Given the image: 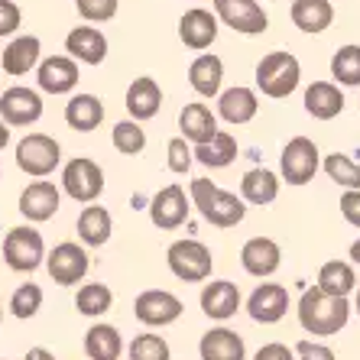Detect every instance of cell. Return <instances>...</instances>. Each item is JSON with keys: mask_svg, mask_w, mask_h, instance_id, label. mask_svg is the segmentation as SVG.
<instances>
[{"mask_svg": "<svg viewBox=\"0 0 360 360\" xmlns=\"http://www.w3.org/2000/svg\"><path fill=\"white\" fill-rule=\"evenodd\" d=\"M351 319V305L347 295H328L319 285L305 289L299 299V325L315 338H331L338 335Z\"/></svg>", "mask_w": 360, "mask_h": 360, "instance_id": "6da1fadb", "label": "cell"}, {"mask_svg": "<svg viewBox=\"0 0 360 360\" xmlns=\"http://www.w3.org/2000/svg\"><path fill=\"white\" fill-rule=\"evenodd\" d=\"M192 205L201 211V218L214 227H237L247 214V201L234 192H224L211 179H195L192 182Z\"/></svg>", "mask_w": 360, "mask_h": 360, "instance_id": "7a4b0ae2", "label": "cell"}, {"mask_svg": "<svg viewBox=\"0 0 360 360\" xmlns=\"http://www.w3.org/2000/svg\"><path fill=\"white\" fill-rule=\"evenodd\" d=\"M299 78H302V65L292 52H269L257 65V88L266 98H276V101L289 98L299 88Z\"/></svg>", "mask_w": 360, "mask_h": 360, "instance_id": "3957f363", "label": "cell"}, {"mask_svg": "<svg viewBox=\"0 0 360 360\" xmlns=\"http://www.w3.org/2000/svg\"><path fill=\"white\" fill-rule=\"evenodd\" d=\"M46 260V243L42 234L30 224H20L13 231H7L4 237V263L17 273H33L39 263Z\"/></svg>", "mask_w": 360, "mask_h": 360, "instance_id": "277c9868", "label": "cell"}, {"mask_svg": "<svg viewBox=\"0 0 360 360\" xmlns=\"http://www.w3.org/2000/svg\"><path fill=\"white\" fill-rule=\"evenodd\" d=\"M166 260H169V269L176 273L182 283H205L211 276V250L205 247L201 240H176L172 247L166 250Z\"/></svg>", "mask_w": 360, "mask_h": 360, "instance_id": "5b68a950", "label": "cell"}, {"mask_svg": "<svg viewBox=\"0 0 360 360\" xmlns=\"http://www.w3.org/2000/svg\"><path fill=\"white\" fill-rule=\"evenodd\" d=\"M59 160H62V146L49 134H26L17 143V166L26 176L46 179L49 172H56Z\"/></svg>", "mask_w": 360, "mask_h": 360, "instance_id": "8992f818", "label": "cell"}, {"mask_svg": "<svg viewBox=\"0 0 360 360\" xmlns=\"http://www.w3.org/2000/svg\"><path fill=\"white\" fill-rule=\"evenodd\" d=\"M279 172L289 185H309L319 172V146L309 136H292L283 146L279 156Z\"/></svg>", "mask_w": 360, "mask_h": 360, "instance_id": "52a82bcc", "label": "cell"}, {"mask_svg": "<svg viewBox=\"0 0 360 360\" xmlns=\"http://www.w3.org/2000/svg\"><path fill=\"white\" fill-rule=\"evenodd\" d=\"M62 188H65L68 198L91 205L104 192V172H101V166L94 160L78 156V160L65 162V169H62Z\"/></svg>", "mask_w": 360, "mask_h": 360, "instance_id": "ba28073f", "label": "cell"}, {"mask_svg": "<svg viewBox=\"0 0 360 360\" xmlns=\"http://www.w3.org/2000/svg\"><path fill=\"white\" fill-rule=\"evenodd\" d=\"M214 17L243 36H260L269 26L266 10L257 0H214Z\"/></svg>", "mask_w": 360, "mask_h": 360, "instance_id": "9c48e42d", "label": "cell"}, {"mask_svg": "<svg viewBox=\"0 0 360 360\" xmlns=\"http://www.w3.org/2000/svg\"><path fill=\"white\" fill-rule=\"evenodd\" d=\"M136 319L143 321V325L150 328H166L172 325V321H179V315L185 311L182 299L172 292H166V289H146V292L136 295Z\"/></svg>", "mask_w": 360, "mask_h": 360, "instance_id": "30bf717a", "label": "cell"}, {"mask_svg": "<svg viewBox=\"0 0 360 360\" xmlns=\"http://www.w3.org/2000/svg\"><path fill=\"white\" fill-rule=\"evenodd\" d=\"M188 211H192V201L185 195L182 185H166L153 195L150 201V218L160 231H176L188 221Z\"/></svg>", "mask_w": 360, "mask_h": 360, "instance_id": "8fae6325", "label": "cell"}, {"mask_svg": "<svg viewBox=\"0 0 360 360\" xmlns=\"http://www.w3.org/2000/svg\"><path fill=\"white\" fill-rule=\"evenodd\" d=\"M42 117V98L33 88H7L0 94V120L7 127H30Z\"/></svg>", "mask_w": 360, "mask_h": 360, "instance_id": "7c38bea8", "label": "cell"}, {"mask_svg": "<svg viewBox=\"0 0 360 360\" xmlns=\"http://www.w3.org/2000/svg\"><path fill=\"white\" fill-rule=\"evenodd\" d=\"M91 260H88V253L82 250V243H59L56 250L46 257V269H49V276L56 279L59 285H78L88 273Z\"/></svg>", "mask_w": 360, "mask_h": 360, "instance_id": "4fadbf2b", "label": "cell"}, {"mask_svg": "<svg viewBox=\"0 0 360 360\" xmlns=\"http://www.w3.org/2000/svg\"><path fill=\"white\" fill-rule=\"evenodd\" d=\"M247 311H250L253 321L260 325H276L289 311V289L279 283H263L253 289V295L247 299Z\"/></svg>", "mask_w": 360, "mask_h": 360, "instance_id": "5bb4252c", "label": "cell"}, {"mask_svg": "<svg viewBox=\"0 0 360 360\" xmlns=\"http://www.w3.org/2000/svg\"><path fill=\"white\" fill-rule=\"evenodd\" d=\"M36 82L49 94H68L78 84V62L72 56H49L36 65Z\"/></svg>", "mask_w": 360, "mask_h": 360, "instance_id": "9a60e30c", "label": "cell"}, {"mask_svg": "<svg viewBox=\"0 0 360 360\" xmlns=\"http://www.w3.org/2000/svg\"><path fill=\"white\" fill-rule=\"evenodd\" d=\"M179 39L188 46V49L201 52L208 49L211 42L218 39V17L205 7H195V10H185L182 20H179Z\"/></svg>", "mask_w": 360, "mask_h": 360, "instance_id": "2e32d148", "label": "cell"}, {"mask_svg": "<svg viewBox=\"0 0 360 360\" xmlns=\"http://www.w3.org/2000/svg\"><path fill=\"white\" fill-rule=\"evenodd\" d=\"M59 188L52 182H30L20 195V214L26 221H33V224H42V221H49L56 211H59Z\"/></svg>", "mask_w": 360, "mask_h": 360, "instance_id": "e0dca14e", "label": "cell"}, {"mask_svg": "<svg viewBox=\"0 0 360 360\" xmlns=\"http://www.w3.org/2000/svg\"><path fill=\"white\" fill-rule=\"evenodd\" d=\"M201 311L214 321H227L240 311V289L231 279H214L201 289Z\"/></svg>", "mask_w": 360, "mask_h": 360, "instance_id": "ac0fdd59", "label": "cell"}, {"mask_svg": "<svg viewBox=\"0 0 360 360\" xmlns=\"http://www.w3.org/2000/svg\"><path fill=\"white\" fill-rule=\"evenodd\" d=\"M65 52L84 65H101L108 59V36L101 33L98 26H75L65 36Z\"/></svg>", "mask_w": 360, "mask_h": 360, "instance_id": "d6986e66", "label": "cell"}, {"mask_svg": "<svg viewBox=\"0 0 360 360\" xmlns=\"http://www.w3.org/2000/svg\"><path fill=\"white\" fill-rule=\"evenodd\" d=\"M240 263L250 276L266 279L279 269V263H283V250H279V243L273 240V237H253V240L243 243Z\"/></svg>", "mask_w": 360, "mask_h": 360, "instance_id": "ffe728a7", "label": "cell"}, {"mask_svg": "<svg viewBox=\"0 0 360 360\" xmlns=\"http://www.w3.org/2000/svg\"><path fill=\"white\" fill-rule=\"evenodd\" d=\"M257 110H260V98H257V91H250V88H243V84H237V88H227V91H221L218 98V114L227 120V124H250L253 117H257Z\"/></svg>", "mask_w": 360, "mask_h": 360, "instance_id": "44dd1931", "label": "cell"}, {"mask_svg": "<svg viewBox=\"0 0 360 360\" xmlns=\"http://www.w3.org/2000/svg\"><path fill=\"white\" fill-rule=\"evenodd\" d=\"M162 108V88L156 84V78L143 75L127 88V110L134 120H150L156 117Z\"/></svg>", "mask_w": 360, "mask_h": 360, "instance_id": "7402d4cb", "label": "cell"}, {"mask_svg": "<svg viewBox=\"0 0 360 360\" xmlns=\"http://www.w3.org/2000/svg\"><path fill=\"white\" fill-rule=\"evenodd\" d=\"M39 56H42V42L36 36H17V39L10 42L0 62H4V72L13 78L20 75H30L36 65H39Z\"/></svg>", "mask_w": 360, "mask_h": 360, "instance_id": "603a6c76", "label": "cell"}, {"mask_svg": "<svg viewBox=\"0 0 360 360\" xmlns=\"http://www.w3.org/2000/svg\"><path fill=\"white\" fill-rule=\"evenodd\" d=\"M198 354L201 360H243L247 347H243V338L231 328H211L208 335L201 338Z\"/></svg>", "mask_w": 360, "mask_h": 360, "instance_id": "cb8c5ba5", "label": "cell"}, {"mask_svg": "<svg viewBox=\"0 0 360 360\" xmlns=\"http://www.w3.org/2000/svg\"><path fill=\"white\" fill-rule=\"evenodd\" d=\"M305 110L315 120H335L344 110V94L335 82H315L305 88Z\"/></svg>", "mask_w": 360, "mask_h": 360, "instance_id": "d4e9b609", "label": "cell"}, {"mask_svg": "<svg viewBox=\"0 0 360 360\" xmlns=\"http://www.w3.org/2000/svg\"><path fill=\"white\" fill-rule=\"evenodd\" d=\"M188 82L192 88L201 94V98H218L221 94V84H224V62L218 56H198V59L188 65Z\"/></svg>", "mask_w": 360, "mask_h": 360, "instance_id": "484cf974", "label": "cell"}, {"mask_svg": "<svg viewBox=\"0 0 360 360\" xmlns=\"http://www.w3.org/2000/svg\"><path fill=\"white\" fill-rule=\"evenodd\" d=\"M101 120H104V104H101L98 94H75L65 104V124L72 130H78V134L98 130Z\"/></svg>", "mask_w": 360, "mask_h": 360, "instance_id": "4316f807", "label": "cell"}, {"mask_svg": "<svg viewBox=\"0 0 360 360\" xmlns=\"http://www.w3.org/2000/svg\"><path fill=\"white\" fill-rule=\"evenodd\" d=\"M179 130L188 143H208L218 134V117L211 114L208 104H185L179 114Z\"/></svg>", "mask_w": 360, "mask_h": 360, "instance_id": "83f0119b", "label": "cell"}, {"mask_svg": "<svg viewBox=\"0 0 360 360\" xmlns=\"http://www.w3.org/2000/svg\"><path fill=\"white\" fill-rule=\"evenodd\" d=\"M292 23L302 33H325L335 23V7L331 0H292Z\"/></svg>", "mask_w": 360, "mask_h": 360, "instance_id": "f1b7e54d", "label": "cell"}, {"mask_svg": "<svg viewBox=\"0 0 360 360\" xmlns=\"http://www.w3.org/2000/svg\"><path fill=\"white\" fill-rule=\"evenodd\" d=\"M192 156L208 169H224L237 160V140L227 134V130H218L208 143H195Z\"/></svg>", "mask_w": 360, "mask_h": 360, "instance_id": "f546056e", "label": "cell"}, {"mask_svg": "<svg viewBox=\"0 0 360 360\" xmlns=\"http://www.w3.org/2000/svg\"><path fill=\"white\" fill-rule=\"evenodd\" d=\"M279 195V179L276 172H269V169H250L247 176H243L240 182V198L247 201V205H257V208H263V205H273Z\"/></svg>", "mask_w": 360, "mask_h": 360, "instance_id": "4dcf8cb0", "label": "cell"}, {"mask_svg": "<svg viewBox=\"0 0 360 360\" xmlns=\"http://www.w3.org/2000/svg\"><path fill=\"white\" fill-rule=\"evenodd\" d=\"M124 351L120 331L114 325H91L84 335V354L91 360H117Z\"/></svg>", "mask_w": 360, "mask_h": 360, "instance_id": "1f68e13d", "label": "cell"}, {"mask_svg": "<svg viewBox=\"0 0 360 360\" xmlns=\"http://www.w3.org/2000/svg\"><path fill=\"white\" fill-rule=\"evenodd\" d=\"M110 227H114V221H110L108 208H101V205H94V201L78 214V237H82V243H88V247L108 243L110 240Z\"/></svg>", "mask_w": 360, "mask_h": 360, "instance_id": "d6a6232c", "label": "cell"}, {"mask_svg": "<svg viewBox=\"0 0 360 360\" xmlns=\"http://www.w3.org/2000/svg\"><path fill=\"white\" fill-rule=\"evenodd\" d=\"M357 285V273H354L351 263L344 260H328L319 269V289L328 295H347Z\"/></svg>", "mask_w": 360, "mask_h": 360, "instance_id": "836d02e7", "label": "cell"}, {"mask_svg": "<svg viewBox=\"0 0 360 360\" xmlns=\"http://www.w3.org/2000/svg\"><path fill=\"white\" fill-rule=\"evenodd\" d=\"M110 143L114 150L124 153V156H140L146 150V130L140 127V120H120L110 130Z\"/></svg>", "mask_w": 360, "mask_h": 360, "instance_id": "e575fe53", "label": "cell"}, {"mask_svg": "<svg viewBox=\"0 0 360 360\" xmlns=\"http://www.w3.org/2000/svg\"><path fill=\"white\" fill-rule=\"evenodd\" d=\"M110 305H114V292H110L104 283H88V285H82L75 295V309L82 311V315H88V319L104 315Z\"/></svg>", "mask_w": 360, "mask_h": 360, "instance_id": "d590c367", "label": "cell"}, {"mask_svg": "<svg viewBox=\"0 0 360 360\" xmlns=\"http://www.w3.org/2000/svg\"><path fill=\"white\" fill-rule=\"evenodd\" d=\"M331 75L338 78V84L357 88L360 84V46H341L331 59Z\"/></svg>", "mask_w": 360, "mask_h": 360, "instance_id": "8d00e7d4", "label": "cell"}, {"mask_svg": "<svg viewBox=\"0 0 360 360\" xmlns=\"http://www.w3.org/2000/svg\"><path fill=\"white\" fill-rule=\"evenodd\" d=\"M325 172L331 182H338L341 188H360V162H354L344 153H331L325 156Z\"/></svg>", "mask_w": 360, "mask_h": 360, "instance_id": "74e56055", "label": "cell"}, {"mask_svg": "<svg viewBox=\"0 0 360 360\" xmlns=\"http://www.w3.org/2000/svg\"><path fill=\"white\" fill-rule=\"evenodd\" d=\"M42 309V289L36 283H26V285H17V292L10 295V311L17 315L20 321L33 319L36 311Z\"/></svg>", "mask_w": 360, "mask_h": 360, "instance_id": "f35d334b", "label": "cell"}, {"mask_svg": "<svg viewBox=\"0 0 360 360\" xmlns=\"http://www.w3.org/2000/svg\"><path fill=\"white\" fill-rule=\"evenodd\" d=\"M172 357V351H169L166 338L160 335H136L134 344H130V360H169Z\"/></svg>", "mask_w": 360, "mask_h": 360, "instance_id": "ab89813d", "label": "cell"}, {"mask_svg": "<svg viewBox=\"0 0 360 360\" xmlns=\"http://www.w3.org/2000/svg\"><path fill=\"white\" fill-rule=\"evenodd\" d=\"M78 17L88 23H108L117 17V0H75Z\"/></svg>", "mask_w": 360, "mask_h": 360, "instance_id": "60d3db41", "label": "cell"}, {"mask_svg": "<svg viewBox=\"0 0 360 360\" xmlns=\"http://www.w3.org/2000/svg\"><path fill=\"white\" fill-rule=\"evenodd\" d=\"M192 162H195V156H192V146H188V140L185 136H176V140H169V169L172 172H188L192 169Z\"/></svg>", "mask_w": 360, "mask_h": 360, "instance_id": "b9f144b4", "label": "cell"}, {"mask_svg": "<svg viewBox=\"0 0 360 360\" xmlns=\"http://www.w3.org/2000/svg\"><path fill=\"white\" fill-rule=\"evenodd\" d=\"M23 23V13L13 0H0V36H13Z\"/></svg>", "mask_w": 360, "mask_h": 360, "instance_id": "7bdbcfd3", "label": "cell"}, {"mask_svg": "<svg viewBox=\"0 0 360 360\" xmlns=\"http://www.w3.org/2000/svg\"><path fill=\"white\" fill-rule=\"evenodd\" d=\"M292 354H295V360H335V351H331V347L315 344V341H299Z\"/></svg>", "mask_w": 360, "mask_h": 360, "instance_id": "ee69618b", "label": "cell"}, {"mask_svg": "<svg viewBox=\"0 0 360 360\" xmlns=\"http://www.w3.org/2000/svg\"><path fill=\"white\" fill-rule=\"evenodd\" d=\"M341 214L347 224L360 227V188H347L341 195Z\"/></svg>", "mask_w": 360, "mask_h": 360, "instance_id": "f6af8a7d", "label": "cell"}, {"mask_svg": "<svg viewBox=\"0 0 360 360\" xmlns=\"http://www.w3.org/2000/svg\"><path fill=\"white\" fill-rule=\"evenodd\" d=\"M253 360H295V354L285 347V344H279V341H269V344H263L260 351L253 354Z\"/></svg>", "mask_w": 360, "mask_h": 360, "instance_id": "bcb514c9", "label": "cell"}, {"mask_svg": "<svg viewBox=\"0 0 360 360\" xmlns=\"http://www.w3.org/2000/svg\"><path fill=\"white\" fill-rule=\"evenodd\" d=\"M26 360H56V354L46 351V347H33V351L26 354Z\"/></svg>", "mask_w": 360, "mask_h": 360, "instance_id": "7dc6e473", "label": "cell"}, {"mask_svg": "<svg viewBox=\"0 0 360 360\" xmlns=\"http://www.w3.org/2000/svg\"><path fill=\"white\" fill-rule=\"evenodd\" d=\"M10 143V130H7V124H4V120H0V150H4V146H7Z\"/></svg>", "mask_w": 360, "mask_h": 360, "instance_id": "c3c4849f", "label": "cell"}, {"mask_svg": "<svg viewBox=\"0 0 360 360\" xmlns=\"http://www.w3.org/2000/svg\"><path fill=\"white\" fill-rule=\"evenodd\" d=\"M351 260H354V263H360V237L351 243Z\"/></svg>", "mask_w": 360, "mask_h": 360, "instance_id": "681fc988", "label": "cell"}, {"mask_svg": "<svg viewBox=\"0 0 360 360\" xmlns=\"http://www.w3.org/2000/svg\"><path fill=\"white\" fill-rule=\"evenodd\" d=\"M354 309H357V315H360V289H357V302H354Z\"/></svg>", "mask_w": 360, "mask_h": 360, "instance_id": "f907efd6", "label": "cell"}, {"mask_svg": "<svg viewBox=\"0 0 360 360\" xmlns=\"http://www.w3.org/2000/svg\"><path fill=\"white\" fill-rule=\"evenodd\" d=\"M0 315H4V311H0Z\"/></svg>", "mask_w": 360, "mask_h": 360, "instance_id": "816d5d0a", "label": "cell"}]
</instances>
